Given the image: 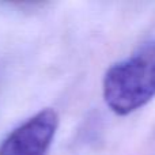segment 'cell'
I'll list each match as a JSON object with an SVG mask.
<instances>
[{
  "label": "cell",
  "mask_w": 155,
  "mask_h": 155,
  "mask_svg": "<svg viewBox=\"0 0 155 155\" xmlns=\"http://www.w3.org/2000/svg\"><path fill=\"white\" fill-rule=\"evenodd\" d=\"M59 117L53 109H44L16 127L0 144V155H46Z\"/></svg>",
  "instance_id": "2"
},
{
  "label": "cell",
  "mask_w": 155,
  "mask_h": 155,
  "mask_svg": "<svg viewBox=\"0 0 155 155\" xmlns=\"http://www.w3.org/2000/svg\"><path fill=\"white\" fill-rule=\"evenodd\" d=\"M106 105L127 116L155 97V40L142 45L128 59L113 64L102 83Z\"/></svg>",
  "instance_id": "1"
}]
</instances>
